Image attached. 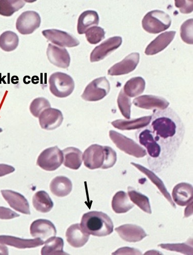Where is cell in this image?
Listing matches in <instances>:
<instances>
[{
  "label": "cell",
  "instance_id": "obj_1",
  "mask_svg": "<svg viewBox=\"0 0 193 255\" xmlns=\"http://www.w3.org/2000/svg\"><path fill=\"white\" fill-rule=\"evenodd\" d=\"M155 140L162 147L164 167L173 160L185 133L184 123L172 109L155 110L148 125Z\"/></svg>",
  "mask_w": 193,
  "mask_h": 255
},
{
  "label": "cell",
  "instance_id": "obj_35",
  "mask_svg": "<svg viewBox=\"0 0 193 255\" xmlns=\"http://www.w3.org/2000/svg\"><path fill=\"white\" fill-rule=\"evenodd\" d=\"M18 43V36L14 32L6 31L0 36V48L5 52H10L14 50Z\"/></svg>",
  "mask_w": 193,
  "mask_h": 255
},
{
  "label": "cell",
  "instance_id": "obj_7",
  "mask_svg": "<svg viewBox=\"0 0 193 255\" xmlns=\"http://www.w3.org/2000/svg\"><path fill=\"white\" fill-rule=\"evenodd\" d=\"M63 161L62 151L57 146L43 150L38 157L37 165L41 169L53 171L59 168Z\"/></svg>",
  "mask_w": 193,
  "mask_h": 255
},
{
  "label": "cell",
  "instance_id": "obj_3",
  "mask_svg": "<svg viewBox=\"0 0 193 255\" xmlns=\"http://www.w3.org/2000/svg\"><path fill=\"white\" fill-rule=\"evenodd\" d=\"M139 143L147 149L150 166L155 171L164 168L163 151L161 146L155 140L149 126L139 129L136 133Z\"/></svg>",
  "mask_w": 193,
  "mask_h": 255
},
{
  "label": "cell",
  "instance_id": "obj_30",
  "mask_svg": "<svg viewBox=\"0 0 193 255\" xmlns=\"http://www.w3.org/2000/svg\"><path fill=\"white\" fill-rule=\"evenodd\" d=\"M32 203L36 211L41 213H47L54 207V203L49 194L44 191L36 192L33 197Z\"/></svg>",
  "mask_w": 193,
  "mask_h": 255
},
{
  "label": "cell",
  "instance_id": "obj_25",
  "mask_svg": "<svg viewBox=\"0 0 193 255\" xmlns=\"http://www.w3.org/2000/svg\"><path fill=\"white\" fill-rule=\"evenodd\" d=\"M64 165L71 169L78 170L82 165L83 155L82 151L74 147H69L62 151Z\"/></svg>",
  "mask_w": 193,
  "mask_h": 255
},
{
  "label": "cell",
  "instance_id": "obj_18",
  "mask_svg": "<svg viewBox=\"0 0 193 255\" xmlns=\"http://www.w3.org/2000/svg\"><path fill=\"white\" fill-rule=\"evenodd\" d=\"M115 232L126 242L137 243L147 237V234L140 226L133 224H125L117 227Z\"/></svg>",
  "mask_w": 193,
  "mask_h": 255
},
{
  "label": "cell",
  "instance_id": "obj_36",
  "mask_svg": "<svg viewBox=\"0 0 193 255\" xmlns=\"http://www.w3.org/2000/svg\"><path fill=\"white\" fill-rule=\"evenodd\" d=\"M117 105L119 109L123 116L129 120L131 113V100L124 93L123 89L120 91L117 99Z\"/></svg>",
  "mask_w": 193,
  "mask_h": 255
},
{
  "label": "cell",
  "instance_id": "obj_28",
  "mask_svg": "<svg viewBox=\"0 0 193 255\" xmlns=\"http://www.w3.org/2000/svg\"><path fill=\"white\" fill-rule=\"evenodd\" d=\"M50 187L51 192L56 196L64 197L71 192L72 184L67 177L58 176L52 181Z\"/></svg>",
  "mask_w": 193,
  "mask_h": 255
},
{
  "label": "cell",
  "instance_id": "obj_29",
  "mask_svg": "<svg viewBox=\"0 0 193 255\" xmlns=\"http://www.w3.org/2000/svg\"><path fill=\"white\" fill-rule=\"evenodd\" d=\"M134 207L129 199L128 195L124 191H119L114 196L112 201V207L116 214H125Z\"/></svg>",
  "mask_w": 193,
  "mask_h": 255
},
{
  "label": "cell",
  "instance_id": "obj_44",
  "mask_svg": "<svg viewBox=\"0 0 193 255\" xmlns=\"http://www.w3.org/2000/svg\"><path fill=\"white\" fill-rule=\"evenodd\" d=\"M141 252L136 249L128 247L122 248L113 253V255H141Z\"/></svg>",
  "mask_w": 193,
  "mask_h": 255
},
{
  "label": "cell",
  "instance_id": "obj_23",
  "mask_svg": "<svg viewBox=\"0 0 193 255\" xmlns=\"http://www.w3.org/2000/svg\"><path fill=\"white\" fill-rule=\"evenodd\" d=\"M172 195L174 201L178 205L186 206L193 200V186L186 183H180L174 187Z\"/></svg>",
  "mask_w": 193,
  "mask_h": 255
},
{
  "label": "cell",
  "instance_id": "obj_14",
  "mask_svg": "<svg viewBox=\"0 0 193 255\" xmlns=\"http://www.w3.org/2000/svg\"><path fill=\"white\" fill-rule=\"evenodd\" d=\"M133 104L137 107L145 110H164L170 104L164 98L154 95H143L135 98Z\"/></svg>",
  "mask_w": 193,
  "mask_h": 255
},
{
  "label": "cell",
  "instance_id": "obj_33",
  "mask_svg": "<svg viewBox=\"0 0 193 255\" xmlns=\"http://www.w3.org/2000/svg\"><path fill=\"white\" fill-rule=\"evenodd\" d=\"M146 83L141 77H135L129 80L123 90L128 97L133 98L142 94L146 89Z\"/></svg>",
  "mask_w": 193,
  "mask_h": 255
},
{
  "label": "cell",
  "instance_id": "obj_45",
  "mask_svg": "<svg viewBox=\"0 0 193 255\" xmlns=\"http://www.w3.org/2000/svg\"><path fill=\"white\" fill-rule=\"evenodd\" d=\"M14 171L15 168L12 166L0 164V177H2L13 173Z\"/></svg>",
  "mask_w": 193,
  "mask_h": 255
},
{
  "label": "cell",
  "instance_id": "obj_37",
  "mask_svg": "<svg viewBox=\"0 0 193 255\" xmlns=\"http://www.w3.org/2000/svg\"><path fill=\"white\" fill-rule=\"evenodd\" d=\"M50 102L43 97L35 99L30 106L31 114L35 118H39L40 114L45 110L51 108Z\"/></svg>",
  "mask_w": 193,
  "mask_h": 255
},
{
  "label": "cell",
  "instance_id": "obj_32",
  "mask_svg": "<svg viewBox=\"0 0 193 255\" xmlns=\"http://www.w3.org/2000/svg\"><path fill=\"white\" fill-rule=\"evenodd\" d=\"M128 195L131 200L141 210L149 214H152V211L149 198L137 191L134 188L129 187L128 188Z\"/></svg>",
  "mask_w": 193,
  "mask_h": 255
},
{
  "label": "cell",
  "instance_id": "obj_21",
  "mask_svg": "<svg viewBox=\"0 0 193 255\" xmlns=\"http://www.w3.org/2000/svg\"><path fill=\"white\" fill-rule=\"evenodd\" d=\"M176 33V31H169L160 34L147 46L145 53L153 56L162 52L172 43Z\"/></svg>",
  "mask_w": 193,
  "mask_h": 255
},
{
  "label": "cell",
  "instance_id": "obj_4",
  "mask_svg": "<svg viewBox=\"0 0 193 255\" xmlns=\"http://www.w3.org/2000/svg\"><path fill=\"white\" fill-rule=\"evenodd\" d=\"M172 22L170 15L163 11L155 10L148 12L144 16L142 25L145 31L156 34L170 28Z\"/></svg>",
  "mask_w": 193,
  "mask_h": 255
},
{
  "label": "cell",
  "instance_id": "obj_17",
  "mask_svg": "<svg viewBox=\"0 0 193 255\" xmlns=\"http://www.w3.org/2000/svg\"><path fill=\"white\" fill-rule=\"evenodd\" d=\"M48 60L54 65L63 69L68 68L70 57L66 48L49 44L46 50Z\"/></svg>",
  "mask_w": 193,
  "mask_h": 255
},
{
  "label": "cell",
  "instance_id": "obj_38",
  "mask_svg": "<svg viewBox=\"0 0 193 255\" xmlns=\"http://www.w3.org/2000/svg\"><path fill=\"white\" fill-rule=\"evenodd\" d=\"M85 34L88 42L92 44H96L105 38L106 33L103 28L94 26L89 29Z\"/></svg>",
  "mask_w": 193,
  "mask_h": 255
},
{
  "label": "cell",
  "instance_id": "obj_39",
  "mask_svg": "<svg viewBox=\"0 0 193 255\" xmlns=\"http://www.w3.org/2000/svg\"><path fill=\"white\" fill-rule=\"evenodd\" d=\"M193 19L191 18L185 21L181 27V38L187 44H193Z\"/></svg>",
  "mask_w": 193,
  "mask_h": 255
},
{
  "label": "cell",
  "instance_id": "obj_15",
  "mask_svg": "<svg viewBox=\"0 0 193 255\" xmlns=\"http://www.w3.org/2000/svg\"><path fill=\"white\" fill-rule=\"evenodd\" d=\"M63 121L61 112L56 109L49 108L42 112L39 117L40 126L46 130H54L61 126Z\"/></svg>",
  "mask_w": 193,
  "mask_h": 255
},
{
  "label": "cell",
  "instance_id": "obj_43",
  "mask_svg": "<svg viewBox=\"0 0 193 255\" xmlns=\"http://www.w3.org/2000/svg\"><path fill=\"white\" fill-rule=\"evenodd\" d=\"M19 216L8 208L0 207V219L10 220L19 217Z\"/></svg>",
  "mask_w": 193,
  "mask_h": 255
},
{
  "label": "cell",
  "instance_id": "obj_46",
  "mask_svg": "<svg viewBox=\"0 0 193 255\" xmlns=\"http://www.w3.org/2000/svg\"><path fill=\"white\" fill-rule=\"evenodd\" d=\"M0 255H9L8 250L6 246L0 245Z\"/></svg>",
  "mask_w": 193,
  "mask_h": 255
},
{
  "label": "cell",
  "instance_id": "obj_27",
  "mask_svg": "<svg viewBox=\"0 0 193 255\" xmlns=\"http://www.w3.org/2000/svg\"><path fill=\"white\" fill-rule=\"evenodd\" d=\"M100 18L97 12L87 10L79 16L78 21L77 31L79 34H83L90 28L99 24Z\"/></svg>",
  "mask_w": 193,
  "mask_h": 255
},
{
  "label": "cell",
  "instance_id": "obj_40",
  "mask_svg": "<svg viewBox=\"0 0 193 255\" xmlns=\"http://www.w3.org/2000/svg\"><path fill=\"white\" fill-rule=\"evenodd\" d=\"M159 247L169 251H176L185 255H193L192 246L188 243L180 244H161Z\"/></svg>",
  "mask_w": 193,
  "mask_h": 255
},
{
  "label": "cell",
  "instance_id": "obj_42",
  "mask_svg": "<svg viewBox=\"0 0 193 255\" xmlns=\"http://www.w3.org/2000/svg\"><path fill=\"white\" fill-rule=\"evenodd\" d=\"M193 1H182L176 0L175 5L180 9V12L184 14H189L193 12Z\"/></svg>",
  "mask_w": 193,
  "mask_h": 255
},
{
  "label": "cell",
  "instance_id": "obj_26",
  "mask_svg": "<svg viewBox=\"0 0 193 255\" xmlns=\"http://www.w3.org/2000/svg\"><path fill=\"white\" fill-rule=\"evenodd\" d=\"M131 164L142 173L147 176L151 181L156 186L162 195L170 202L172 206L174 208L176 209L177 207L175 203L174 202L171 194L167 191L163 181L154 172L140 164H136L134 162H132Z\"/></svg>",
  "mask_w": 193,
  "mask_h": 255
},
{
  "label": "cell",
  "instance_id": "obj_31",
  "mask_svg": "<svg viewBox=\"0 0 193 255\" xmlns=\"http://www.w3.org/2000/svg\"><path fill=\"white\" fill-rule=\"evenodd\" d=\"M44 244L41 251L42 255H67L63 251L64 241L61 238H51Z\"/></svg>",
  "mask_w": 193,
  "mask_h": 255
},
{
  "label": "cell",
  "instance_id": "obj_10",
  "mask_svg": "<svg viewBox=\"0 0 193 255\" xmlns=\"http://www.w3.org/2000/svg\"><path fill=\"white\" fill-rule=\"evenodd\" d=\"M122 42L123 39L120 36L113 37L105 41L92 50L90 55L91 62H99L104 59L119 48Z\"/></svg>",
  "mask_w": 193,
  "mask_h": 255
},
{
  "label": "cell",
  "instance_id": "obj_13",
  "mask_svg": "<svg viewBox=\"0 0 193 255\" xmlns=\"http://www.w3.org/2000/svg\"><path fill=\"white\" fill-rule=\"evenodd\" d=\"M32 237L38 238L44 243L47 240L55 237L57 234L56 228L50 221L38 219L34 221L30 226Z\"/></svg>",
  "mask_w": 193,
  "mask_h": 255
},
{
  "label": "cell",
  "instance_id": "obj_41",
  "mask_svg": "<svg viewBox=\"0 0 193 255\" xmlns=\"http://www.w3.org/2000/svg\"><path fill=\"white\" fill-rule=\"evenodd\" d=\"M105 159L102 169H107L113 167L117 161L116 151L111 147L104 146Z\"/></svg>",
  "mask_w": 193,
  "mask_h": 255
},
{
  "label": "cell",
  "instance_id": "obj_24",
  "mask_svg": "<svg viewBox=\"0 0 193 255\" xmlns=\"http://www.w3.org/2000/svg\"><path fill=\"white\" fill-rule=\"evenodd\" d=\"M44 244L43 241L38 238L25 240L9 236H0V244L6 245L17 249L34 248Z\"/></svg>",
  "mask_w": 193,
  "mask_h": 255
},
{
  "label": "cell",
  "instance_id": "obj_2",
  "mask_svg": "<svg viewBox=\"0 0 193 255\" xmlns=\"http://www.w3.org/2000/svg\"><path fill=\"white\" fill-rule=\"evenodd\" d=\"M80 225L85 233L97 237L108 236L114 231L111 219L101 212L93 211L84 214Z\"/></svg>",
  "mask_w": 193,
  "mask_h": 255
},
{
  "label": "cell",
  "instance_id": "obj_22",
  "mask_svg": "<svg viewBox=\"0 0 193 255\" xmlns=\"http://www.w3.org/2000/svg\"><path fill=\"white\" fill-rule=\"evenodd\" d=\"M151 119L152 116L130 120L119 119L112 122L111 124L115 128L120 130H132L140 129L148 126Z\"/></svg>",
  "mask_w": 193,
  "mask_h": 255
},
{
  "label": "cell",
  "instance_id": "obj_34",
  "mask_svg": "<svg viewBox=\"0 0 193 255\" xmlns=\"http://www.w3.org/2000/svg\"><path fill=\"white\" fill-rule=\"evenodd\" d=\"M22 0H0V15L10 16L25 5Z\"/></svg>",
  "mask_w": 193,
  "mask_h": 255
},
{
  "label": "cell",
  "instance_id": "obj_19",
  "mask_svg": "<svg viewBox=\"0 0 193 255\" xmlns=\"http://www.w3.org/2000/svg\"><path fill=\"white\" fill-rule=\"evenodd\" d=\"M140 61V54L133 53L126 57L122 61L113 65L108 70V74L111 76H118L129 74L136 68Z\"/></svg>",
  "mask_w": 193,
  "mask_h": 255
},
{
  "label": "cell",
  "instance_id": "obj_47",
  "mask_svg": "<svg viewBox=\"0 0 193 255\" xmlns=\"http://www.w3.org/2000/svg\"><path fill=\"white\" fill-rule=\"evenodd\" d=\"M3 132V130L2 128H0V133H1Z\"/></svg>",
  "mask_w": 193,
  "mask_h": 255
},
{
  "label": "cell",
  "instance_id": "obj_5",
  "mask_svg": "<svg viewBox=\"0 0 193 255\" xmlns=\"http://www.w3.org/2000/svg\"><path fill=\"white\" fill-rule=\"evenodd\" d=\"M50 90L55 96L63 98L70 95L75 89V82L71 76L62 72H55L49 78Z\"/></svg>",
  "mask_w": 193,
  "mask_h": 255
},
{
  "label": "cell",
  "instance_id": "obj_12",
  "mask_svg": "<svg viewBox=\"0 0 193 255\" xmlns=\"http://www.w3.org/2000/svg\"><path fill=\"white\" fill-rule=\"evenodd\" d=\"M42 34L48 40L61 47H74L80 44L75 36L59 30H45Z\"/></svg>",
  "mask_w": 193,
  "mask_h": 255
},
{
  "label": "cell",
  "instance_id": "obj_20",
  "mask_svg": "<svg viewBox=\"0 0 193 255\" xmlns=\"http://www.w3.org/2000/svg\"><path fill=\"white\" fill-rule=\"evenodd\" d=\"M66 237L67 243L76 248L83 247L89 239V235L83 231L80 224L71 225L67 229Z\"/></svg>",
  "mask_w": 193,
  "mask_h": 255
},
{
  "label": "cell",
  "instance_id": "obj_16",
  "mask_svg": "<svg viewBox=\"0 0 193 255\" xmlns=\"http://www.w3.org/2000/svg\"><path fill=\"white\" fill-rule=\"evenodd\" d=\"M1 192L11 208L23 214L30 215L29 204L25 197L12 190H2Z\"/></svg>",
  "mask_w": 193,
  "mask_h": 255
},
{
  "label": "cell",
  "instance_id": "obj_11",
  "mask_svg": "<svg viewBox=\"0 0 193 255\" xmlns=\"http://www.w3.org/2000/svg\"><path fill=\"white\" fill-rule=\"evenodd\" d=\"M105 159L104 146L94 144L84 151L83 160L84 165L89 169L101 168Z\"/></svg>",
  "mask_w": 193,
  "mask_h": 255
},
{
  "label": "cell",
  "instance_id": "obj_6",
  "mask_svg": "<svg viewBox=\"0 0 193 255\" xmlns=\"http://www.w3.org/2000/svg\"><path fill=\"white\" fill-rule=\"evenodd\" d=\"M109 136L117 148L130 156L141 158L147 155L146 149L122 134L111 130L109 131Z\"/></svg>",
  "mask_w": 193,
  "mask_h": 255
},
{
  "label": "cell",
  "instance_id": "obj_9",
  "mask_svg": "<svg viewBox=\"0 0 193 255\" xmlns=\"http://www.w3.org/2000/svg\"><path fill=\"white\" fill-rule=\"evenodd\" d=\"M41 17L34 11L22 12L18 17L16 22V28L22 35L32 34L40 25Z\"/></svg>",
  "mask_w": 193,
  "mask_h": 255
},
{
  "label": "cell",
  "instance_id": "obj_8",
  "mask_svg": "<svg viewBox=\"0 0 193 255\" xmlns=\"http://www.w3.org/2000/svg\"><path fill=\"white\" fill-rule=\"evenodd\" d=\"M110 91V84L104 77L96 79L86 87L81 97L87 101H98L104 99Z\"/></svg>",
  "mask_w": 193,
  "mask_h": 255
}]
</instances>
